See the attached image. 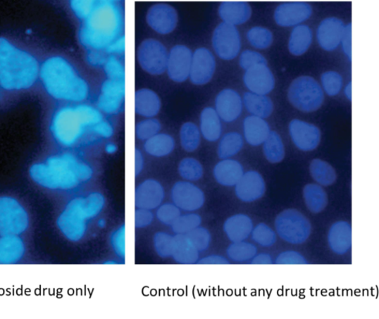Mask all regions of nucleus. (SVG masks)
I'll return each mask as SVG.
<instances>
[{
    "label": "nucleus",
    "instance_id": "nucleus-54",
    "mask_svg": "<svg viewBox=\"0 0 379 319\" xmlns=\"http://www.w3.org/2000/svg\"><path fill=\"white\" fill-rule=\"evenodd\" d=\"M97 1H87V0H74L70 2L73 11L80 19L86 20L94 9Z\"/></svg>",
    "mask_w": 379,
    "mask_h": 319
},
{
    "label": "nucleus",
    "instance_id": "nucleus-4",
    "mask_svg": "<svg viewBox=\"0 0 379 319\" xmlns=\"http://www.w3.org/2000/svg\"><path fill=\"white\" fill-rule=\"evenodd\" d=\"M121 14L110 2H97L80 32L83 44L96 49L108 46L121 27Z\"/></svg>",
    "mask_w": 379,
    "mask_h": 319
},
{
    "label": "nucleus",
    "instance_id": "nucleus-19",
    "mask_svg": "<svg viewBox=\"0 0 379 319\" xmlns=\"http://www.w3.org/2000/svg\"><path fill=\"white\" fill-rule=\"evenodd\" d=\"M312 13V7L307 3H285L275 8L274 19L279 25L290 27L307 20Z\"/></svg>",
    "mask_w": 379,
    "mask_h": 319
},
{
    "label": "nucleus",
    "instance_id": "nucleus-14",
    "mask_svg": "<svg viewBox=\"0 0 379 319\" xmlns=\"http://www.w3.org/2000/svg\"><path fill=\"white\" fill-rule=\"evenodd\" d=\"M193 54L187 46L178 45L168 54L167 70L171 80L183 82L190 76Z\"/></svg>",
    "mask_w": 379,
    "mask_h": 319
},
{
    "label": "nucleus",
    "instance_id": "nucleus-24",
    "mask_svg": "<svg viewBox=\"0 0 379 319\" xmlns=\"http://www.w3.org/2000/svg\"><path fill=\"white\" fill-rule=\"evenodd\" d=\"M328 241L330 250L337 255H344L352 249V227L346 221L333 223L328 232Z\"/></svg>",
    "mask_w": 379,
    "mask_h": 319
},
{
    "label": "nucleus",
    "instance_id": "nucleus-5",
    "mask_svg": "<svg viewBox=\"0 0 379 319\" xmlns=\"http://www.w3.org/2000/svg\"><path fill=\"white\" fill-rule=\"evenodd\" d=\"M105 202L104 196L99 193L73 199L58 218V227L70 241H80L85 234L87 221L103 211Z\"/></svg>",
    "mask_w": 379,
    "mask_h": 319
},
{
    "label": "nucleus",
    "instance_id": "nucleus-17",
    "mask_svg": "<svg viewBox=\"0 0 379 319\" xmlns=\"http://www.w3.org/2000/svg\"><path fill=\"white\" fill-rule=\"evenodd\" d=\"M266 192V181L258 171L249 170L235 185V194L242 201L250 203L263 197Z\"/></svg>",
    "mask_w": 379,
    "mask_h": 319
},
{
    "label": "nucleus",
    "instance_id": "nucleus-41",
    "mask_svg": "<svg viewBox=\"0 0 379 319\" xmlns=\"http://www.w3.org/2000/svg\"><path fill=\"white\" fill-rule=\"evenodd\" d=\"M226 254L235 262H246L251 260L257 254L256 246L250 242L242 241L232 242L228 246Z\"/></svg>",
    "mask_w": 379,
    "mask_h": 319
},
{
    "label": "nucleus",
    "instance_id": "nucleus-13",
    "mask_svg": "<svg viewBox=\"0 0 379 319\" xmlns=\"http://www.w3.org/2000/svg\"><path fill=\"white\" fill-rule=\"evenodd\" d=\"M289 133L295 146L302 151L316 149L322 138L317 126L297 119L290 123Z\"/></svg>",
    "mask_w": 379,
    "mask_h": 319
},
{
    "label": "nucleus",
    "instance_id": "nucleus-10",
    "mask_svg": "<svg viewBox=\"0 0 379 319\" xmlns=\"http://www.w3.org/2000/svg\"><path fill=\"white\" fill-rule=\"evenodd\" d=\"M168 53L162 42L147 39L141 43L138 60L142 68L151 75H161L167 69Z\"/></svg>",
    "mask_w": 379,
    "mask_h": 319
},
{
    "label": "nucleus",
    "instance_id": "nucleus-11",
    "mask_svg": "<svg viewBox=\"0 0 379 319\" xmlns=\"http://www.w3.org/2000/svg\"><path fill=\"white\" fill-rule=\"evenodd\" d=\"M212 44L223 60L235 59L241 49L240 35L236 26L225 23L218 25L213 34Z\"/></svg>",
    "mask_w": 379,
    "mask_h": 319
},
{
    "label": "nucleus",
    "instance_id": "nucleus-40",
    "mask_svg": "<svg viewBox=\"0 0 379 319\" xmlns=\"http://www.w3.org/2000/svg\"><path fill=\"white\" fill-rule=\"evenodd\" d=\"M180 137L181 146L185 151L192 153L199 148L201 141L200 130L194 123L188 122L183 124Z\"/></svg>",
    "mask_w": 379,
    "mask_h": 319
},
{
    "label": "nucleus",
    "instance_id": "nucleus-49",
    "mask_svg": "<svg viewBox=\"0 0 379 319\" xmlns=\"http://www.w3.org/2000/svg\"><path fill=\"white\" fill-rule=\"evenodd\" d=\"M173 236L158 232L154 237V246L156 253L162 258L171 257L173 251Z\"/></svg>",
    "mask_w": 379,
    "mask_h": 319
},
{
    "label": "nucleus",
    "instance_id": "nucleus-32",
    "mask_svg": "<svg viewBox=\"0 0 379 319\" xmlns=\"http://www.w3.org/2000/svg\"><path fill=\"white\" fill-rule=\"evenodd\" d=\"M242 103L247 111L262 119L269 118L274 109L273 101L267 95L246 92Z\"/></svg>",
    "mask_w": 379,
    "mask_h": 319
},
{
    "label": "nucleus",
    "instance_id": "nucleus-20",
    "mask_svg": "<svg viewBox=\"0 0 379 319\" xmlns=\"http://www.w3.org/2000/svg\"><path fill=\"white\" fill-rule=\"evenodd\" d=\"M125 94V80L108 79L101 87L98 107L106 113H116L121 107Z\"/></svg>",
    "mask_w": 379,
    "mask_h": 319
},
{
    "label": "nucleus",
    "instance_id": "nucleus-31",
    "mask_svg": "<svg viewBox=\"0 0 379 319\" xmlns=\"http://www.w3.org/2000/svg\"><path fill=\"white\" fill-rule=\"evenodd\" d=\"M25 254V245L18 236L0 238V264L8 265L19 262Z\"/></svg>",
    "mask_w": 379,
    "mask_h": 319
},
{
    "label": "nucleus",
    "instance_id": "nucleus-9",
    "mask_svg": "<svg viewBox=\"0 0 379 319\" xmlns=\"http://www.w3.org/2000/svg\"><path fill=\"white\" fill-rule=\"evenodd\" d=\"M28 226V216L16 200L11 197H0V235L18 236Z\"/></svg>",
    "mask_w": 379,
    "mask_h": 319
},
{
    "label": "nucleus",
    "instance_id": "nucleus-35",
    "mask_svg": "<svg viewBox=\"0 0 379 319\" xmlns=\"http://www.w3.org/2000/svg\"><path fill=\"white\" fill-rule=\"evenodd\" d=\"M313 39L311 29L308 25H299L291 32L288 49L295 56L304 54L310 48Z\"/></svg>",
    "mask_w": 379,
    "mask_h": 319
},
{
    "label": "nucleus",
    "instance_id": "nucleus-62",
    "mask_svg": "<svg viewBox=\"0 0 379 319\" xmlns=\"http://www.w3.org/2000/svg\"><path fill=\"white\" fill-rule=\"evenodd\" d=\"M125 48V42H124V38L120 39L118 41H116L113 44H112L111 46H108V52H122V51Z\"/></svg>",
    "mask_w": 379,
    "mask_h": 319
},
{
    "label": "nucleus",
    "instance_id": "nucleus-47",
    "mask_svg": "<svg viewBox=\"0 0 379 319\" xmlns=\"http://www.w3.org/2000/svg\"><path fill=\"white\" fill-rule=\"evenodd\" d=\"M197 250L200 253L206 251L211 242L210 231L203 227H198L186 234Z\"/></svg>",
    "mask_w": 379,
    "mask_h": 319
},
{
    "label": "nucleus",
    "instance_id": "nucleus-22",
    "mask_svg": "<svg viewBox=\"0 0 379 319\" xmlns=\"http://www.w3.org/2000/svg\"><path fill=\"white\" fill-rule=\"evenodd\" d=\"M218 117L226 123H232L240 118L242 111V99L232 89H224L217 95L215 101Z\"/></svg>",
    "mask_w": 379,
    "mask_h": 319
},
{
    "label": "nucleus",
    "instance_id": "nucleus-55",
    "mask_svg": "<svg viewBox=\"0 0 379 319\" xmlns=\"http://www.w3.org/2000/svg\"><path fill=\"white\" fill-rule=\"evenodd\" d=\"M106 71L110 80H125L124 68L114 57L109 58L106 65Z\"/></svg>",
    "mask_w": 379,
    "mask_h": 319
},
{
    "label": "nucleus",
    "instance_id": "nucleus-37",
    "mask_svg": "<svg viewBox=\"0 0 379 319\" xmlns=\"http://www.w3.org/2000/svg\"><path fill=\"white\" fill-rule=\"evenodd\" d=\"M175 148L173 138L167 134H158L145 141L144 151L155 157H163L173 152Z\"/></svg>",
    "mask_w": 379,
    "mask_h": 319
},
{
    "label": "nucleus",
    "instance_id": "nucleus-16",
    "mask_svg": "<svg viewBox=\"0 0 379 319\" xmlns=\"http://www.w3.org/2000/svg\"><path fill=\"white\" fill-rule=\"evenodd\" d=\"M216 70V61L213 54L207 49H198L193 54L190 79L196 85L209 83Z\"/></svg>",
    "mask_w": 379,
    "mask_h": 319
},
{
    "label": "nucleus",
    "instance_id": "nucleus-60",
    "mask_svg": "<svg viewBox=\"0 0 379 319\" xmlns=\"http://www.w3.org/2000/svg\"><path fill=\"white\" fill-rule=\"evenodd\" d=\"M252 265H272L273 259L270 254L266 253H261L256 254L251 259Z\"/></svg>",
    "mask_w": 379,
    "mask_h": 319
},
{
    "label": "nucleus",
    "instance_id": "nucleus-28",
    "mask_svg": "<svg viewBox=\"0 0 379 319\" xmlns=\"http://www.w3.org/2000/svg\"><path fill=\"white\" fill-rule=\"evenodd\" d=\"M243 130L247 142L252 146H259L263 144L271 132L265 119L253 115L244 120Z\"/></svg>",
    "mask_w": 379,
    "mask_h": 319
},
{
    "label": "nucleus",
    "instance_id": "nucleus-39",
    "mask_svg": "<svg viewBox=\"0 0 379 319\" xmlns=\"http://www.w3.org/2000/svg\"><path fill=\"white\" fill-rule=\"evenodd\" d=\"M244 140L237 132L225 135L218 143L217 154L222 159L230 158L237 155L243 148Z\"/></svg>",
    "mask_w": 379,
    "mask_h": 319
},
{
    "label": "nucleus",
    "instance_id": "nucleus-15",
    "mask_svg": "<svg viewBox=\"0 0 379 319\" xmlns=\"http://www.w3.org/2000/svg\"><path fill=\"white\" fill-rule=\"evenodd\" d=\"M147 20L154 31L160 35H168L175 30L178 23L176 9L166 4H159L149 8Z\"/></svg>",
    "mask_w": 379,
    "mask_h": 319
},
{
    "label": "nucleus",
    "instance_id": "nucleus-53",
    "mask_svg": "<svg viewBox=\"0 0 379 319\" xmlns=\"http://www.w3.org/2000/svg\"><path fill=\"white\" fill-rule=\"evenodd\" d=\"M111 244L114 252L120 257L125 256V227L121 226L115 230L111 237Z\"/></svg>",
    "mask_w": 379,
    "mask_h": 319
},
{
    "label": "nucleus",
    "instance_id": "nucleus-50",
    "mask_svg": "<svg viewBox=\"0 0 379 319\" xmlns=\"http://www.w3.org/2000/svg\"><path fill=\"white\" fill-rule=\"evenodd\" d=\"M181 215V210L173 203L160 206L156 211L158 220L168 226H172Z\"/></svg>",
    "mask_w": 379,
    "mask_h": 319
},
{
    "label": "nucleus",
    "instance_id": "nucleus-52",
    "mask_svg": "<svg viewBox=\"0 0 379 319\" xmlns=\"http://www.w3.org/2000/svg\"><path fill=\"white\" fill-rule=\"evenodd\" d=\"M277 265H308V260L300 253L287 251L281 253L275 259Z\"/></svg>",
    "mask_w": 379,
    "mask_h": 319
},
{
    "label": "nucleus",
    "instance_id": "nucleus-64",
    "mask_svg": "<svg viewBox=\"0 0 379 319\" xmlns=\"http://www.w3.org/2000/svg\"><path fill=\"white\" fill-rule=\"evenodd\" d=\"M106 152L108 154H113L116 151V147L113 144H108L106 146Z\"/></svg>",
    "mask_w": 379,
    "mask_h": 319
},
{
    "label": "nucleus",
    "instance_id": "nucleus-30",
    "mask_svg": "<svg viewBox=\"0 0 379 319\" xmlns=\"http://www.w3.org/2000/svg\"><path fill=\"white\" fill-rule=\"evenodd\" d=\"M161 100L150 89H141L135 94L136 113L145 118H153L161 109Z\"/></svg>",
    "mask_w": 379,
    "mask_h": 319
},
{
    "label": "nucleus",
    "instance_id": "nucleus-25",
    "mask_svg": "<svg viewBox=\"0 0 379 319\" xmlns=\"http://www.w3.org/2000/svg\"><path fill=\"white\" fill-rule=\"evenodd\" d=\"M223 229L230 241L238 242L244 241L251 236L254 223L250 216L238 213L226 220Z\"/></svg>",
    "mask_w": 379,
    "mask_h": 319
},
{
    "label": "nucleus",
    "instance_id": "nucleus-34",
    "mask_svg": "<svg viewBox=\"0 0 379 319\" xmlns=\"http://www.w3.org/2000/svg\"><path fill=\"white\" fill-rule=\"evenodd\" d=\"M306 206L313 213L323 212L328 206V197L323 187L317 184H308L303 188Z\"/></svg>",
    "mask_w": 379,
    "mask_h": 319
},
{
    "label": "nucleus",
    "instance_id": "nucleus-3",
    "mask_svg": "<svg viewBox=\"0 0 379 319\" xmlns=\"http://www.w3.org/2000/svg\"><path fill=\"white\" fill-rule=\"evenodd\" d=\"M46 91L58 99L80 101L89 95V86L74 68L62 57H52L40 71Z\"/></svg>",
    "mask_w": 379,
    "mask_h": 319
},
{
    "label": "nucleus",
    "instance_id": "nucleus-21",
    "mask_svg": "<svg viewBox=\"0 0 379 319\" xmlns=\"http://www.w3.org/2000/svg\"><path fill=\"white\" fill-rule=\"evenodd\" d=\"M164 199V187L155 180L144 181L135 192V205L137 208L152 211L161 206Z\"/></svg>",
    "mask_w": 379,
    "mask_h": 319
},
{
    "label": "nucleus",
    "instance_id": "nucleus-63",
    "mask_svg": "<svg viewBox=\"0 0 379 319\" xmlns=\"http://www.w3.org/2000/svg\"><path fill=\"white\" fill-rule=\"evenodd\" d=\"M344 94L348 100L352 99V82H349L345 87Z\"/></svg>",
    "mask_w": 379,
    "mask_h": 319
},
{
    "label": "nucleus",
    "instance_id": "nucleus-1",
    "mask_svg": "<svg viewBox=\"0 0 379 319\" xmlns=\"http://www.w3.org/2000/svg\"><path fill=\"white\" fill-rule=\"evenodd\" d=\"M32 180L49 189L70 190L81 182L89 180L93 170L72 154H65L49 158L45 164L34 165L30 169Z\"/></svg>",
    "mask_w": 379,
    "mask_h": 319
},
{
    "label": "nucleus",
    "instance_id": "nucleus-58",
    "mask_svg": "<svg viewBox=\"0 0 379 319\" xmlns=\"http://www.w3.org/2000/svg\"><path fill=\"white\" fill-rule=\"evenodd\" d=\"M93 132L96 134L108 138L113 134V129L111 125L105 121H101L92 127Z\"/></svg>",
    "mask_w": 379,
    "mask_h": 319
},
{
    "label": "nucleus",
    "instance_id": "nucleus-26",
    "mask_svg": "<svg viewBox=\"0 0 379 319\" xmlns=\"http://www.w3.org/2000/svg\"><path fill=\"white\" fill-rule=\"evenodd\" d=\"M244 168L240 163L233 159L226 158L218 163L213 169L216 181L225 187L235 186L244 174Z\"/></svg>",
    "mask_w": 379,
    "mask_h": 319
},
{
    "label": "nucleus",
    "instance_id": "nucleus-29",
    "mask_svg": "<svg viewBox=\"0 0 379 319\" xmlns=\"http://www.w3.org/2000/svg\"><path fill=\"white\" fill-rule=\"evenodd\" d=\"M171 257L180 264L192 265L198 263L199 252L186 235L176 234Z\"/></svg>",
    "mask_w": 379,
    "mask_h": 319
},
{
    "label": "nucleus",
    "instance_id": "nucleus-36",
    "mask_svg": "<svg viewBox=\"0 0 379 319\" xmlns=\"http://www.w3.org/2000/svg\"><path fill=\"white\" fill-rule=\"evenodd\" d=\"M309 170L312 178L321 186H330L337 180L336 170L323 159H313L311 163Z\"/></svg>",
    "mask_w": 379,
    "mask_h": 319
},
{
    "label": "nucleus",
    "instance_id": "nucleus-33",
    "mask_svg": "<svg viewBox=\"0 0 379 319\" xmlns=\"http://www.w3.org/2000/svg\"><path fill=\"white\" fill-rule=\"evenodd\" d=\"M200 132L209 142H216L220 138L221 119L213 108L202 110L200 115Z\"/></svg>",
    "mask_w": 379,
    "mask_h": 319
},
{
    "label": "nucleus",
    "instance_id": "nucleus-18",
    "mask_svg": "<svg viewBox=\"0 0 379 319\" xmlns=\"http://www.w3.org/2000/svg\"><path fill=\"white\" fill-rule=\"evenodd\" d=\"M244 83L251 92L267 95L275 87V78L268 64L256 65L246 70Z\"/></svg>",
    "mask_w": 379,
    "mask_h": 319
},
{
    "label": "nucleus",
    "instance_id": "nucleus-8",
    "mask_svg": "<svg viewBox=\"0 0 379 319\" xmlns=\"http://www.w3.org/2000/svg\"><path fill=\"white\" fill-rule=\"evenodd\" d=\"M275 227L277 234L285 242L302 244L311 234V224L303 213L296 209H287L276 216Z\"/></svg>",
    "mask_w": 379,
    "mask_h": 319
},
{
    "label": "nucleus",
    "instance_id": "nucleus-23",
    "mask_svg": "<svg viewBox=\"0 0 379 319\" xmlns=\"http://www.w3.org/2000/svg\"><path fill=\"white\" fill-rule=\"evenodd\" d=\"M344 27L343 21L337 18H328L321 22L317 30L320 46L328 51L336 49L341 43Z\"/></svg>",
    "mask_w": 379,
    "mask_h": 319
},
{
    "label": "nucleus",
    "instance_id": "nucleus-59",
    "mask_svg": "<svg viewBox=\"0 0 379 319\" xmlns=\"http://www.w3.org/2000/svg\"><path fill=\"white\" fill-rule=\"evenodd\" d=\"M201 265H228V260L220 255H211L198 261Z\"/></svg>",
    "mask_w": 379,
    "mask_h": 319
},
{
    "label": "nucleus",
    "instance_id": "nucleus-61",
    "mask_svg": "<svg viewBox=\"0 0 379 319\" xmlns=\"http://www.w3.org/2000/svg\"><path fill=\"white\" fill-rule=\"evenodd\" d=\"M144 168V158L140 151H135V174L138 176Z\"/></svg>",
    "mask_w": 379,
    "mask_h": 319
},
{
    "label": "nucleus",
    "instance_id": "nucleus-57",
    "mask_svg": "<svg viewBox=\"0 0 379 319\" xmlns=\"http://www.w3.org/2000/svg\"><path fill=\"white\" fill-rule=\"evenodd\" d=\"M342 49L349 61L352 59V25L349 23L344 27L342 38Z\"/></svg>",
    "mask_w": 379,
    "mask_h": 319
},
{
    "label": "nucleus",
    "instance_id": "nucleus-27",
    "mask_svg": "<svg viewBox=\"0 0 379 319\" xmlns=\"http://www.w3.org/2000/svg\"><path fill=\"white\" fill-rule=\"evenodd\" d=\"M218 14L223 23L235 26L249 20L251 17L252 9L246 2L228 1L221 4L218 8Z\"/></svg>",
    "mask_w": 379,
    "mask_h": 319
},
{
    "label": "nucleus",
    "instance_id": "nucleus-51",
    "mask_svg": "<svg viewBox=\"0 0 379 319\" xmlns=\"http://www.w3.org/2000/svg\"><path fill=\"white\" fill-rule=\"evenodd\" d=\"M259 64H268L266 58L264 56L251 50H245L242 53L240 58L241 68L246 70Z\"/></svg>",
    "mask_w": 379,
    "mask_h": 319
},
{
    "label": "nucleus",
    "instance_id": "nucleus-46",
    "mask_svg": "<svg viewBox=\"0 0 379 319\" xmlns=\"http://www.w3.org/2000/svg\"><path fill=\"white\" fill-rule=\"evenodd\" d=\"M323 89L330 96H337L342 89L343 80L337 71L329 70L321 76Z\"/></svg>",
    "mask_w": 379,
    "mask_h": 319
},
{
    "label": "nucleus",
    "instance_id": "nucleus-48",
    "mask_svg": "<svg viewBox=\"0 0 379 319\" xmlns=\"http://www.w3.org/2000/svg\"><path fill=\"white\" fill-rule=\"evenodd\" d=\"M161 130V123L154 118H147L139 123L136 126L137 137L144 141L158 135Z\"/></svg>",
    "mask_w": 379,
    "mask_h": 319
},
{
    "label": "nucleus",
    "instance_id": "nucleus-45",
    "mask_svg": "<svg viewBox=\"0 0 379 319\" xmlns=\"http://www.w3.org/2000/svg\"><path fill=\"white\" fill-rule=\"evenodd\" d=\"M251 235L256 243L266 248L274 245L277 240L275 232L266 223L258 224Z\"/></svg>",
    "mask_w": 379,
    "mask_h": 319
},
{
    "label": "nucleus",
    "instance_id": "nucleus-42",
    "mask_svg": "<svg viewBox=\"0 0 379 319\" xmlns=\"http://www.w3.org/2000/svg\"><path fill=\"white\" fill-rule=\"evenodd\" d=\"M180 175L187 182L199 180L204 173L201 164L197 159L187 157L182 159L178 168Z\"/></svg>",
    "mask_w": 379,
    "mask_h": 319
},
{
    "label": "nucleus",
    "instance_id": "nucleus-12",
    "mask_svg": "<svg viewBox=\"0 0 379 319\" xmlns=\"http://www.w3.org/2000/svg\"><path fill=\"white\" fill-rule=\"evenodd\" d=\"M171 198L175 206L187 212L199 210L206 201L201 188L187 181H180L173 186Z\"/></svg>",
    "mask_w": 379,
    "mask_h": 319
},
{
    "label": "nucleus",
    "instance_id": "nucleus-44",
    "mask_svg": "<svg viewBox=\"0 0 379 319\" xmlns=\"http://www.w3.org/2000/svg\"><path fill=\"white\" fill-rule=\"evenodd\" d=\"M201 224V216L197 213H187L180 215L175 222L172 230L176 234L186 235L190 232L199 227Z\"/></svg>",
    "mask_w": 379,
    "mask_h": 319
},
{
    "label": "nucleus",
    "instance_id": "nucleus-38",
    "mask_svg": "<svg viewBox=\"0 0 379 319\" xmlns=\"http://www.w3.org/2000/svg\"><path fill=\"white\" fill-rule=\"evenodd\" d=\"M263 151L267 161L273 164L282 162L285 156V149L280 135L276 132H271L263 143Z\"/></svg>",
    "mask_w": 379,
    "mask_h": 319
},
{
    "label": "nucleus",
    "instance_id": "nucleus-6",
    "mask_svg": "<svg viewBox=\"0 0 379 319\" xmlns=\"http://www.w3.org/2000/svg\"><path fill=\"white\" fill-rule=\"evenodd\" d=\"M103 121V115L89 106L65 108L58 111L52 123L56 139L65 146L75 144L87 127H94Z\"/></svg>",
    "mask_w": 379,
    "mask_h": 319
},
{
    "label": "nucleus",
    "instance_id": "nucleus-2",
    "mask_svg": "<svg viewBox=\"0 0 379 319\" xmlns=\"http://www.w3.org/2000/svg\"><path fill=\"white\" fill-rule=\"evenodd\" d=\"M38 72L39 65L35 57L0 38V85L3 88H30L37 80Z\"/></svg>",
    "mask_w": 379,
    "mask_h": 319
},
{
    "label": "nucleus",
    "instance_id": "nucleus-43",
    "mask_svg": "<svg viewBox=\"0 0 379 319\" xmlns=\"http://www.w3.org/2000/svg\"><path fill=\"white\" fill-rule=\"evenodd\" d=\"M247 38L251 46L259 49L269 48L273 41V35L269 29L260 26L251 28L247 33Z\"/></svg>",
    "mask_w": 379,
    "mask_h": 319
},
{
    "label": "nucleus",
    "instance_id": "nucleus-56",
    "mask_svg": "<svg viewBox=\"0 0 379 319\" xmlns=\"http://www.w3.org/2000/svg\"><path fill=\"white\" fill-rule=\"evenodd\" d=\"M154 220V215L150 210L138 208L135 212V225L137 228L149 227Z\"/></svg>",
    "mask_w": 379,
    "mask_h": 319
},
{
    "label": "nucleus",
    "instance_id": "nucleus-7",
    "mask_svg": "<svg viewBox=\"0 0 379 319\" xmlns=\"http://www.w3.org/2000/svg\"><path fill=\"white\" fill-rule=\"evenodd\" d=\"M290 103L298 110L310 113L322 106L325 95L322 87L311 77L303 76L294 80L288 90Z\"/></svg>",
    "mask_w": 379,
    "mask_h": 319
}]
</instances>
